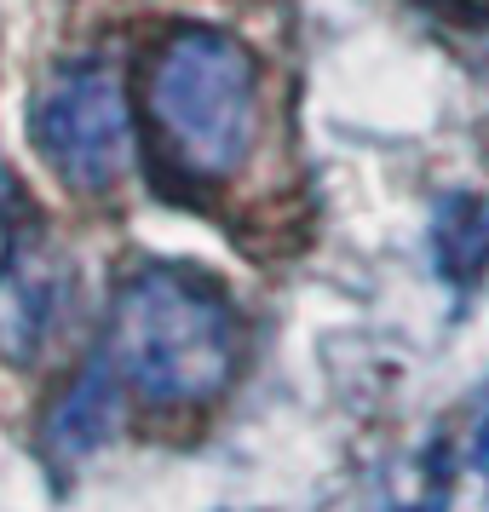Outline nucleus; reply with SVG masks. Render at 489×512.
Listing matches in <instances>:
<instances>
[{
    "instance_id": "39448f33",
    "label": "nucleus",
    "mask_w": 489,
    "mask_h": 512,
    "mask_svg": "<svg viewBox=\"0 0 489 512\" xmlns=\"http://www.w3.org/2000/svg\"><path fill=\"white\" fill-rule=\"evenodd\" d=\"M438 265L449 282H472L489 271V202L461 196L438 219Z\"/></svg>"
},
{
    "instance_id": "20e7f679",
    "label": "nucleus",
    "mask_w": 489,
    "mask_h": 512,
    "mask_svg": "<svg viewBox=\"0 0 489 512\" xmlns=\"http://www.w3.org/2000/svg\"><path fill=\"white\" fill-rule=\"evenodd\" d=\"M110 426H116V374H110V357H104L93 369H81V380L52 403L47 443L75 461V455H93L98 443L110 438Z\"/></svg>"
},
{
    "instance_id": "423d86ee",
    "label": "nucleus",
    "mask_w": 489,
    "mask_h": 512,
    "mask_svg": "<svg viewBox=\"0 0 489 512\" xmlns=\"http://www.w3.org/2000/svg\"><path fill=\"white\" fill-rule=\"evenodd\" d=\"M420 6H432V12H443L449 24L489 29V0H420Z\"/></svg>"
},
{
    "instance_id": "f03ea898",
    "label": "nucleus",
    "mask_w": 489,
    "mask_h": 512,
    "mask_svg": "<svg viewBox=\"0 0 489 512\" xmlns=\"http://www.w3.org/2000/svg\"><path fill=\"white\" fill-rule=\"evenodd\" d=\"M110 369L150 403H213L236 380L242 334L213 282L144 265L110 305Z\"/></svg>"
},
{
    "instance_id": "7ed1b4c3",
    "label": "nucleus",
    "mask_w": 489,
    "mask_h": 512,
    "mask_svg": "<svg viewBox=\"0 0 489 512\" xmlns=\"http://www.w3.org/2000/svg\"><path fill=\"white\" fill-rule=\"evenodd\" d=\"M29 133H35L41 162L58 173V185H70L75 196L116 190L127 173V150H133V116H127L121 75L98 58L64 64L35 93Z\"/></svg>"
},
{
    "instance_id": "f257e3e1",
    "label": "nucleus",
    "mask_w": 489,
    "mask_h": 512,
    "mask_svg": "<svg viewBox=\"0 0 489 512\" xmlns=\"http://www.w3.org/2000/svg\"><path fill=\"white\" fill-rule=\"evenodd\" d=\"M150 139L185 179L219 185L259 144V58L208 24L167 29L139 64Z\"/></svg>"
}]
</instances>
